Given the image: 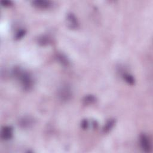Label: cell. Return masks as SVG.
<instances>
[{
	"label": "cell",
	"mask_w": 153,
	"mask_h": 153,
	"mask_svg": "<svg viewBox=\"0 0 153 153\" xmlns=\"http://www.w3.org/2000/svg\"><path fill=\"white\" fill-rule=\"evenodd\" d=\"M14 74L20 80L22 87L25 90H30L32 86V80L30 74L22 71L20 69H16L14 71Z\"/></svg>",
	"instance_id": "obj_1"
},
{
	"label": "cell",
	"mask_w": 153,
	"mask_h": 153,
	"mask_svg": "<svg viewBox=\"0 0 153 153\" xmlns=\"http://www.w3.org/2000/svg\"><path fill=\"white\" fill-rule=\"evenodd\" d=\"M58 96L62 101H68L72 96V90L68 84L63 85L58 91Z\"/></svg>",
	"instance_id": "obj_2"
},
{
	"label": "cell",
	"mask_w": 153,
	"mask_h": 153,
	"mask_svg": "<svg viewBox=\"0 0 153 153\" xmlns=\"http://www.w3.org/2000/svg\"><path fill=\"white\" fill-rule=\"evenodd\" d=\"M140 145L143 151L148 152L151 150V144L148 137L144 133L141 135L139 138Z\"/></svg>",
	"instance_id": "obj_3"
},
{
	"label": "cell",
	"mask_w": 153,
	"mask_h": 153,
	"mask_svg": "<svg viewBox=\"0 0 153 153\" xmlns=\"http://www.w3.org/2000/svg\"><path fill=\"white\" fill-rule=\"evenodd\" d=\"M13 129L11 126H4L1 132V137L3 140L7 141L13 137Z\"/></svg>",
	"instance_id": "obj_4"
},
{
	"label": "cell",
	"mask_w": 153,
	"mask_h": 153,
	"mask_svg": "<svg viewBox=\"0 0 153 153\" xmlns=\"http://www.w3.org/2000/svg\"><path fill=\"white\" fill-rule=\"evenodd\" d=\"M32 5L38 8L47 9L50 8L52 4L51 1L47 0H35L32 1Z\"/></svg>",
	"instance_id": "obj_5"
},
{
	"label": "cell",
	"mask_w": 153,
	"mask_h": 153,
	"mask_svg": "<svg viewBox=\"0 0 153 153\" xmlns=\"http://www.w3.org/2000/svg\"><path fill=\"white\" fill-rule=\"evenodd\" d=\"M68 26L71 29H76L79 27V22L76 17L72 13H68L66 16Z\"/></svg>",
	"instance_id": "obj_6"
},
{
	"label": "cell",
	"mask_w": 153,
	"mask_h": 153,
	"mask_svg": "<svg viewBox=\"0 0 153 153\" xmlns=\"http://www.w3.org/2000/svg\"><path fill=\"white\" fill-rule=\"evenodd\" d=\"M33 119L30 117H23L20 121V125L23 128H28L30 126L32 125Z\"/></svg>",
	"instance_id": "obj_7"
},
{
	"label": "cell",
	"mask_w": 153,
	"mask_h": 153,
	"mask_svg": "<svg viewBox=\"0 0 153 153\" xmlns=\"http://www.w3.org/2000/svg\"><path fill=\"white\" fill-rule=\"evenodd\" d=\"M115 123H116V121H115L114 119H111L109 121H108L107 123L105 124V125L103 129V132L105 133H108L113 128L114 125L115 124Z\"/></svg>",
	"instance_id": "obj_8"
},
{
	"label": "cell",
	"mask_w": 153,
	"mask_h": 153,
	"mask_svg": "<svg viewBox=\"0 0 153 153\" xmlns=\"http://www.w3.org/2000/svg\"><path fill=\"white\" fill-rule=\"evenodd\" d=\"M96 101V98L93 95L90 94V95H87L83 99V102L85 104L89 105V104H92Z\"/></svg>",
	"instance_id": "obj_9"
},
{
	"label": "cell",
	"mask_w": 153,
	"mask_h": 153,
	"mask_svg": "<svg viewBox=\"0 0 153 153\" xmlns=\"http://www.w3.org/2000/svg\"><path fill=\"white\" fill-rule=\"evenodd\" d=\"M123 77L124 80L126 81V83L130 85H133L135 83V79L133 78V76L128 74H124L123 75Z\"/></svg>",
	"instance_id": "obj_10"
},
{
	"label": "cell",
	"mask_w": 153,
	"mask_h": 153,
	"mask_svg": "<svg viewBox=\"0 0 153 153\" xmlns=\"http://www.w3.org/2000/svg\"><path fill=\"white\" fill-rule=\"evenodd\" d=\"M57 59H58L59 61L63 65H65V66L68 65V64H69V61H68V58H67V57L65 55L62 54H59L58 55H57Z\"/></svg>",
	"instance_id": "obj_11"
},
{
	"label": "cell",
	"mask_w": 153,
	"mask_h": 153,
	"mask_svg": "<svg viewBox=\"0 0 153 153\" xmlns=\"http://www.w3.org/2000/svg\"><path fill=\"white\" fill-rule=\"evenodd\" d=\"M38 42H39V44L44 45L48 44V43L49 42V39L47 37L43 36L39 38V41H38Z\"/></svg>",
	"instance_id": "obj_12"
},
{
	"label": "cell",
	"mask_w": 153,
	"mask_h": 153,
	"mask_svg": "<svg viewBox=\"0 0 153 153\" xmlns=\"http://www.w3.org/2000/svg\"><path fill=\"white\" fill-rule=\"evenodd\" d=\"M25 33H26V31L25 30H21L18 31L15 35L16 40L21 39V38L25 35Z\"/></svg>",
	"instance_id": "obj_13"
},
{
	"label": "cell",
	"mask_w": 153,
	"mask_h": 153,
	"mask_svg": "<svg viewBox=\"0 0 153 153\" xmlns=\"http://www.w3.org/2000/svg\"><path fill=\"white\" fill-rule=\"evenodd\" d=\"M81 127L84 130L87 129L88 128V127H89V122H88V121L86 119L83 120L82 121L81 123Z\"/></svg>",
	"instance_id": "obj_14"
},
{
	"label": "cell",
	"mask_w": 153,
	"mask_h": 153,
	"mask_svg": "<svg viewBox=\"0 0 153 153\" xmlns=\"http://www.w3.org/2000/svg\"><path fill=\"white\" fill-rule=\"evenodd\" d=\"M1 3L2 6L4 7H9V6H11L13 4L12 2L10 1H2Z\"/></svg>",
	"instance_id": "obj_15"
}]
</instances>
